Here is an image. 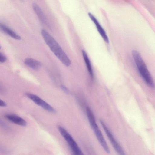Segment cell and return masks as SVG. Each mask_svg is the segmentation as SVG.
Returning a JSON list of instances; mask_svg holds the SVG:
<instances>
[{"label": "cell", "mask_w": 155, "mask_h": 155, "mask_svg": "<svg viewBox=\"0 0 155 155\" xmlns=\"http://www.w3.org/2000/svg\"><path fill=\"white\" fill-rule=\"evenodd\" d=\"M41 34L46 43L54 54L65 66L68 67L71 64V61L60 45L45 30L42 29Z\"/></svg>", "instance_id": "obj_1"}, {"label": "cell", "mask_w": 155, "mask_h": 155, "mask_svg": "<svg viewBox=\"0 0 155 155\" xmlns=\"http://www.w3.org/2000/svg\"><path fill=\"white\" fill-rule=\"evenodd\" d=\"M132 54L134 62L141 77L150 87L153 88V79L140 54L136 50H133Z\"/></svg>", "instance_id": "obj_2"}, {"label": "cell", "mask_w": 155, "mask_h": 155, "mask_svg": "<svg viewBox=\"0 0 155 155\" xmlns=\"http://www.w3.org/2000/svg\"><path fill=\"white\" fill-rule=\"evenodd\" d=\"M86 112L91 126L101 146L107 153H110V150L103 135L97 124L94 115L88 107L86 108Z\"/></svg>", "instance_id": "obj_3"}, {"label": "cell", "mask_w": 155, "mask_h": 155, "mask_svg": "<svg viewBox=\"0 0 155 155\" xmlns=\"http://www.w3.org/2000/svg\"><path fill=\"white\" fill-rule=\"evenodd\" d=\"M58 128L61 134L70 146L73 153L75 155H82V152L71 135L62 127L59 126Z\"/></svg>", "instance_id": "obj_4"}, {"label": "cell", "mask_w": 155, "mask_h": 155, "mask_svg": "<svg viewBox=\"0 0 155 155\" xmlns=\"http://www.w3.org/2000/svg\"><path fill=\"white\" fill-rule=\"evenodd\" d=\"M26 96L35 104L49 112L54 113L55 109L48 104L38 96L30 93H27Z\"/></svg>", "instance_id": "obj_5"}, {"label": "cell", "mask_w": 155, "mask_h": 155, "mask_svg": "<svg viewBox=\"0 0 155 155\" xmlns=\"http://www.w3.org/2000/svg\"><path fill=\"white\" fill-rule=\"evenodd\" d=\"M100 122L106 134L109 139L112 146L115 150L120 155H124V151L122 147L115 139L113 135L104 122L101 120H100Z\"/></svg>", "instance_id": "obj_6"}, {"label": "cell", "mask_w": 155, "mask_h": 155, "mask_svg": "<svg viewBox=\"0 0 155 155\" xmlns=\"http://www.w3.org/2000/svg\"><path fill=\"white\" fill-rule=\"evenodd\" d=\"M33 9L40 21L47 26H50V24L46 17L39 6L36 3L32 4Z\"/></svg>", "instance_id": "obj_7"}, {"label": "cell", "mask_w": 155, "mask_h": 155, "mask_svg": "<svg viewBox=\"0 0 155 155\" xmlns=\"http://www.w3.org/2000/svg\"><path fill=\"white\" fill-rule=\"evenodd\" d=\"M88 15L92 21L95 24L96 28L100 35L104 41L108 43L109 40L106 33L96 18L91 13L89 12Z\"/></svg>", "instance_id": "obj_8"}, {"label": "cell", "mask_w": 155, "mask_h": 155, "mask_svg": "<svg viewBox=\"0 0 155 155\" xmlns=\"http://www.w3.org/2000/svg\"><path fill=\"white\" fill-rule=\"evenodd\" d=\"M5 117L10 121L19 125L25 126L27 125L26 121L23 118L14 114H6Z\"/></svg>", "instance_id": "obj_9"}, {"label": "cell", "mask_w": 155, "mask_h": 155, "mask_svg": "<svg viewBox=\"0 0 155 155\" xmlns=\"http://www.w3.org/2000/svg\"><path fill=\"white\" fill-rule=\"evenodd\" d=\"M0 30L16 40L21 39V36L3 23L0 22Z\"/></svg>", "instance_id": "obj_10"}, {"label": "cell", "mask_w": 155, "mask_h": 155, "mask_svg": "<svg viewBox=\"0 0 155 155\" xmlns=\"http://www.w3.org/2000/svg\"><path fill=\"white\" fill-rule=\"evenodd\" d=\"M24 63L28 67L34 70L38 69L41 66L40 62L35 59L30 58L25 59Z\"/></svg>", "instance_id": "obj_11"}, {"label": "cell", "mask_w": 155, "mask_h": 155, "mask_svg": "<svg viewBox=\"0 0 155 155\" xmlns=\"http://www.w3.org/2000/svg\"><path fill=\"white\" fill-rule=\"evenodd\" d=\"M82 52L88 71L91 77L93 78V73L90 61L85 51L84 50H83Z\"/></svg>", "instance_id": "obj_12"}, {"label": "cell", "mask_w": 155, "mask_h": 155, "mask_svg": "<svg viewBox=\"0 0 155 155\" xmlns=\"http://www.w3.org/2000/svg\"><path fill=\"white\" fill-rule=\"evenodd\" d=\"M7 60L6 57L0 52V62L4 63Z\"/></svg>", "instance_id": "obj_13"}, {"label": "cell", "mask_w": 155, "mask_h": 155, "mask_svg": "<svg viewBox=\"0 0 155 155\" xmlns=\"http://www.w3.org/2000/svg\"><path fill=\"white\" fill-rule=\"evenodd\" d=\"M0 126L5 128L8 129V126L2 120L0 119Z\"/></svg>", "instance_id": "obj_14"}, {"label": "cell", "mask_w": 155, "mask_h": 155, "mask_svg": "<svg viewBox=\"0 0 155 155\" xmlns=\"http://www.w3.org/2000/svg\"><path fill=\"white\" fill-rule=\"evenodd\" d=\"M7 105L6 103L0 99V106L5 107Z\"/></svg>", "instance_id": "obj_15"}, {"label": "cell", "mask_w": 155, "mask_h": 155, "mask_svg": "<svg viewBox=\"0 0 155 155\" xmlns=\"http://www.w3.org/2000/svg\"><path fill=\"white\" fill-rule=\"evenodd\" d=\"M61 87L63 90L66 93H68V90L66 87L63 86H62Z\"/></svg>", "instance_id": "obj_16"}, {"label": "cell", "mask_w": 155, "mask_h": 155, "mask_svg": "<svg viewBox=\"0 0 155 155\" xmlns=\"http://www.w3.org/2000/svg\"><path fill=\"white\" fill-rule=\"evenodd\" d=\"M1 47L0 46V49H1Z\"/></svg>", "instance_id": "obj_17"}]
</instances>
